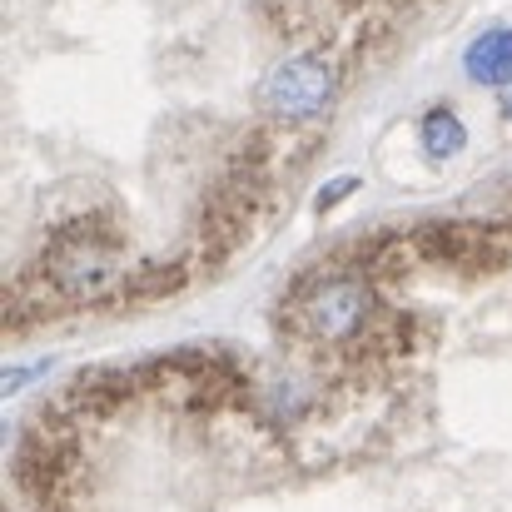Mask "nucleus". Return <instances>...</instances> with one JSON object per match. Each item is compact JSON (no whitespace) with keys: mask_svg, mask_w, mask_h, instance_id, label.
Here are the masks:
<instances>
[{"mask_svg":"<svg viewBox=\"0 0 512 512\" xmlns=\"http://www.w3.org/2000/svg\"><path fill=\"white\" fill-rule=\"evenodd\" d=\"M334 100H339V70H334V60H324L314 50L279 60L254 90V105L274 120H314Z\"/></svg>","mask_w":512,"mask_h":512,"instance_id":"obj_1","label":"nucleus"},{"mask_svg":"<svg viewBox=\"0 0 512 512\" xmlns=\"http://www.w3.org/2000/svg\"><path fill=\"white\" fill-rule=\"evenodd\" d=\"M368 314H373V294H368L363 279H329V284H319V289L309 294V304H304L309 334L324 343H348L368 324Z\"/></svg>","mask_w":512,"mask_h":512,"instance_id":"obj_2","label":"nucleus"},{"mask_svg":"<svg viewBox=\"0 0 512 512\" xmlns=\"http://www.w3.org/2000/svg\"><path fill=\"white\" fill-rule=\"evenodd\" d=\"M50 279L65 289V294H75V299H100L115 279H120V269H115V259L95 244V239H75V244H65L60 254H55V264H50Z\"/></svg>","mask_w":512,"mask_h":512,"instance_id":"obj_3","label":"nucleus"},{"mask_svg":"<svg viewBox=\"0 0 512 512\" xmlns=\"http://www.w3.org/2000/svg\"><path fill=\"white\" fill-rule=\"evenodd\" d=\"M463 70H468V80L503 90L512 80V30L508 25H493V30L473 35V45L463 50Z\"/></svg>","mask_w":512,"mask_h":512,"instance_id":"obj_4","label":"nucleus"},{"mask_svg":"<svg viewBox=\"0 0 512 512\" xmlns=\"http://www.w3.org/2000/svg\"><path fill=\"white\" fill-rule=\"evenodd\" d=\"M418 145H423V155H433V160H453V155L468 150V130H463V120H458L448 105H438V110L423 115Z\"/></svg>","mask_w":512,"mask_h":512,"instance_id":"obj_5","label":"nucleus"},{"mask_svg":"<svg viewBox=\"0 0 512 512\" xmlns=\"http://www.w3.org/2000/svg\"><path fill=\"white\" fill-rule=\"evenodd\" d=\"M353 189H358V179H353V174H343V179H334V184H324V189H319L314 209H319V214H324V209H334V204H343Z\"/></svg>","mask_w":512,"mask_h":512,"instance_id":"obj_6","label":"nucleus"},{"mask_svg":"<svg viewBox=\"0 0 512 512\" xmlns=\"http://www.w3.org/2000/svg\"><path fill=\"white\" fill-rule=\"evenodd\" d=\"M503 110H508V115H512V80H508V85H503Z\"/></svg>","mask_w":512,"mask_h":512,"instance_id":"obj_7","label":"nucleus"}]
</instances>
